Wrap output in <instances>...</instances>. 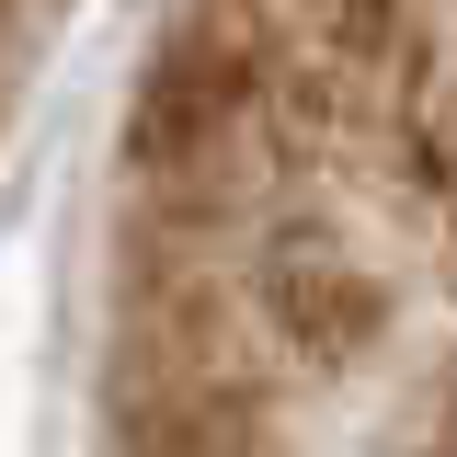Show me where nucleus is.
I'll list each match as a JSON object with an SVG mask.
<instances>
[{"label":"nucleus","mask_w":457,"mask_h":457,"mask_svg":"<svg viewBox=\"0 0 457 457\" xmlns=\"http://www.w3.org/2000/svg\"><path fill=\"white\" fill-rule=\"evenodd\" d=\"M57 12H69V0H0V114H12V92H23L35 46L57 35Z\"/></svg>","instance_id":"obj_2"},{"label":"nucleus","mask_w":457,"mask_h":457,"mask_svg":"<svg viewBox=\"0 0 457 457\" xmlns=\"http://www.w3.org/2000/svg\"><path fill=\"white\" fill-rule=\"evenodd\" d=\"M104 457H457V0H171Z\"/></svg>","instance_id":"obj_1"}]
</instances>
